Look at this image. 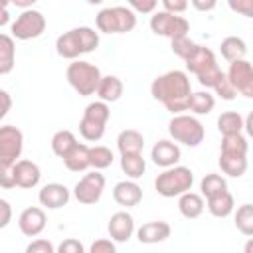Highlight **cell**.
<instances>
[{
    "label": "cell",
    "instance_id": "1f68e13d",
    "mask_svg": "<svg viewBox=\"0 0 253 253\" xmlns=\"http://www.w3.org/2000/svg\"><path fill=\"white\" fill-rule=\"evenodd\" d=\"M115 156H113V150L107 148V146H89V166L93 170H105L113 164Z\"/></svg>",
    "mask_w": 253,
    "mask_h": 253
},
{
    "label": "cell",
    "instance_id": "d6986e66",
    "mask_svg": "<svg viewBox=\"0 0 253 253\" xmlns=\"http://www.w3.org/2000/svg\"><path fill=\"white\" fill-rule=\"evenodd\" d=\"M113 200L123 208H134L142 200V188L134 180L117 182L113 188Z\"/></svg>",
    "mask_w": 253,
    "mask_h": 253
},
{
    "label": "cell",
    "instance_id": "f6af8a7d",
    "mask_svg": "<svg viewBox=\"0 0 253 253\" xmlns=\"http://www.w3.org/2000/svg\"><path fill=\"white\" fill-rule=\"evenodd\" d=\"M160 2H162L164 10L172 12V14H182L188 8V0H160Z\"/></svg>",
    "mask_w": 253,
    "mask_h": 253
},
{
    "label": "cell",
    "instance_id": "d590c367",
    "mask_svg": "<svg viewBox=\"0 0 253 253\" xmlns=\"http://www.w3.org/2000/svg\"><path fill=\"white\" fill-rule=\"evenodd\" d=\"M200 190H202L204 198H210V196H215V194L227 190V182L219 174H206L200 182Z\"/></svg>",
    "mask_w": 253,
    "mask_h": 253
},
{
    "label": "cell",
    "instance_id": "484cf974",
    "mask_svg": "<svg viewBox=\"0 0 253 253\" xmlns=\"http://www.w3.org/2000/svg\"><path fill=\"white\" fill-rule=\"evenodd\" d=\"M206 202H208V211L213 217H221V219L231 215V211L235 208V202H233V196L229 190H223L215 196H210V198H206Z\"/></svg>",
    "mask_w": 253,
    "mask_h": 253
},
{
    "label": "cell",
    "instance_id": "816d5d0a",
    "mask_svg": "<svg viewBox=\"0 0 253 253\" xmlns=\"http://www.w3.org/2000/svg\"><path fill=\"white\" fill-rule=\"evenodd\" d=\"M251 247H253V241H249V243L245 245V253H251Z\"/></svg>",
    "mask_w": 253,
    "mask_h": 253
},
{
    "label": "cell",
    "instance_id": "7dc6e473",
    "mask_svg": "<svg viewBox=\"0 0 253 253\" xmlns=\"http://www.w3.org/2000/svg\"><path fill=\"white\" fill-rule=\"evenodd\" d=\"M10 109H12V97L6 89H0V121L8 115Z\"/></svg>",
    "mask_w": 253,
    "mask_h": 253
},
{
    "label": "cell",
    "instance_id": "8992f818",
    "mask_svg": "<svg viewBox=\"0 0 253 253\" xmlns=\"http://www.w3.org/2000/svg\"><path fill=\"white\" fill-rule=\"evenodd\" d=\"M109 117H111V109L105 101H93L85 107L83 111V117L79 121V132L85 140L89 142H97L103 138L105 134V126L109 123Z\"/></svg>",
    "mask_w": 253,
    "mask_h": 253
},
{
    "label": "cell",
    "instance_id": "7c38bea8",
    "mask_svg": "<svg viewBox=\"0 0 253 253\" xmlns=\"http://www.w3.org/2000/svg\"><path fill=\"white\" fill-rule=\"evenodd\" d=\"M24 148V134L14 125L0 126V160L2 162H16L22 156Z\"/></svg>",
    "mask_w": 253,
    "mask_h": 253
},
{
    "label": "cell",
    "instance_id": "b9f144b4",
    "mask_svg": "<svg viewBox=\"0 0 253 253\" xmlns=\"http://www.w3.org/2000/svg\"><path fill=\"white\" fill-rule=\"evenodd\" d=\"M26 253H55V247L47 239H34L26 247Z\"/></svg>",
    "mask_w": 253,
    "mask_h": 253
},
{
    "label": "cell",
    "instance_id": "e0dca14e",
    "mask_svg": "<svg viewBox=\"0 0 253 253\" xmlns=\"http://www.w3.org/2000/svg\"><path fill=\"white\" fill-rule=\"evenodd\" d=\"M180 156H182L180 146L176 142H172V140H166V138L164 140H158L152 146V150H150L152 162L156 166H160V168H170V166L178 164L180 162Z\"/></svg>",
    "mask_w": 253,
    "mask_h": 253
},
{
    "label": "cell",
    "instance_id": "f907efd6",
    "mask_svg": "<svg viewBox=\"0 0 253 253\" xmlns=\"http://www.w3.org/2000/svg\"><path fill=\"white\" fill-rule=\"evenodd\" d=\"M8 22H10V12H8V8H0V28L6 26Z\"/></svg>",
    "mask_w": 253,
    "mask_h": 253
},
{
    "label": "cell",
    "instance_id": "ab89813d",
    "mask_svg": "<svg viewBox=\"0 0 253 253\" xmlns=\"http://www.w3.org/2000/svg\"><path fill=\"white\" fill-rule=\"evenodd\" d=\"M227 6L239 16L253 18V0H227Z\"/></svg>",
    "mask_w": 253,
    "mask_h": 253
},
{
    "label": "cell",
    "instance_id": "9c48e42d",
    "mask_svg": "<svg viewBox=\"0 0 253 253\" xmlns=\"http://www.w3.org/2000/svg\"><path fill=\"white\" fill-rule=\"evenodd\" d=\"M45 16L40 12V10H34V8H26L10 26V32H12V38L16 40H34V38H40L43 32H45Z\"/></svg>",
    "mask_w": 253,
    "mask_h": 253
},
{
    "label": "cell",
    "instance_id": "cb8c5ba5",
    "mask_svg": "<svg viewBox=\"0 0 253 253\" xmlns=\"http://www.w3.org/2000/svg\"><path fill=\"white\" fill-rule=\"evenodd\" d=\"M219 168L223 174L231 178H241L247 172V154H235V152H219Z\"/></svg>",
    "mask_w": 253,
    "mask_h": 253
},
{
    "label": "cell",
    "instance_id": "60d3db41",
    "mask_svg": "<svg viewBox=\"0 0 253 253\" xmlns=\"http://www.w3.org/2000/svg\"><path fill=\"white\" fill-rule=\"evenodd\" d=\"M132 12L138 14H152L158 6V0H126Z\"/></svg>",
    "mask_w": 253,
    "mask_h": 253
},
{
    "label": "cell",
    "instance_id": "f1b7e54d",
    "mask_svg": "<svg viewBox=\"0 0 253 253\" xmlns=\"http://www.w3.org/2000/svg\"><path fill=\"white\" fill-rule=\"evenodd\" d=\"M121 168L130 180H138L146 170V162L142 158V152H138V154H121Z\"/></svg>",
    "mask_w": 253,
    "mask_h": 253
},
{
    "label": "cell",
    "instance_id": "44dd1931",
    "mask_svg": "<svg viewBox=\"0 0 253 253\" xmlns=\"http://www.w3.org/2000/svg\"><path fill=\"white\" fill-rule=\"evenodd\" d=\"M123 91H125V85L117 75H101L95 93L99 95L101 101L115 103V101H119L123 97Z\"/></svg>",
    "mask_w": 253,
    "mask_h": 253
},
{
    "label": "cell",
    "instance_id": "681fc988",
    "mask_svg": "<svg viewBox=\"0 0 253 253\" xmlns=\"http://www.w3.org/2000/svg\"><path fill=\"white\" fill-rule=\"evenodd\" d=\"M36 2H38V0H10V4H14V6L22 8V10H26V8H32Z\"/></svg>",
    "mask_w": 253,
    "mask_h": 253
},
{
    "label": "cell",
    "instance_id": "7bdbcfd3",
    "mask_svg": "<svg viewBox=\"0 0 253 253\" xmlns=\"http://www.w3.org/2000/svg\"><path fill=\"white\" fill-rule=\"evenodd\" d=\"M89 251L91 253H115L117 251V245H115V241L113 239H97V241H93L91 243V247H89Z\"/></svg>",
    "mask_w": 253,
    "mask_h": 253
},
{
    "label": "cell",
    "instance_id": "8fae6325",
    "mask_svg": "<svg viewBox=\"0 0 253 253\" xmlns=\"http://www.w3.org/2000/svg\"><path fill=\"white\" fill-rule=\"evenodd\" d=\"M103 190H105V176L99 172V170H93L89 174H85L73 188V196L79 204L83 206H91V204H97L103 196Z\"/></svg>",
    "mask_w": 253,
    "mask_h": 253
},
{
    "label": "cell",
    "instance_id": "2e32d148",
    "mask_svg": "<svg viewBox=\"0 0 253 253\" xmlns=\"http://www.w3.org/2000/svg\"><path fill=\"white\" fill-rule=\"evenodd\" d=\"M69 198H71L69 188L63 186V184H59V182L45 184V186L40 190V194H38L40 204H42L43 208H47V210H59V208L67 206Z\"/></svg>",
    "mask_w": 253,
    "mask_h": 253
},
{
    "label": "cell",
    "instance_id": "5bb4252c",
    "mask_svg": "<svg viewBox=\"0 0 253 253\" xmlns=\"http://www.w3.org/2000/svg\"><path fill=\"white\" fill-rule=\"evenodd\" d=\"M45 223H47L45 211L38 206L26 208L18 217V227L26 237H38L45 229Z\"/></svg>",
    "mask_w": 253,
    "mask_h": 253
},
{
    "label": "cell",
    "instance_id": "c3c4849f",
    "mask_svg": "<svg viewBox=\"0 0 253 253\" xmlns=\"http://www.w3.org/2000/svg\"><path fill=\"white\" fill-rule=\"evenodd\" d=\"M190 2L198 12H211L217 6V0H190Z\"/></svg>",
    "mask_w": 253,
    "mask_h": 253
},
{
    "label": "cell",
    "instance_id": "ee69618b",
    "mask_svg": "<svg viewBox=\"0 0 253 253\" xmlns=\"http://www.w3.org/2000/svg\"><path fill=\"white\" fill-rule=\"evenodd\" d=\"M57 251H59V253H83L85 247H83V243H81L79 239L67 237L65 241H61V245L57 247Z\"/></svg>",
    "mask_w": 253,
    "mask_h": 253
},
{
    "label": "cell",
    "instance_id": "8d00e7d4",
    "mask_svg": "<svg viewBox=\"0 0 253 253\" xmlns=\"http://www.w3.org/2000/svg\"><path fill=\"white\" fill-rule=\"evenodd\" d=\"M170 47H172V51H174L180 59H186V57L192 53V49L196 47V42H192L188 36H180V38L170 40Z\"/></svg>",
    "mask_w": 253,
    "mask_h": 253
},
{
    "label": "cell",
    "instance_id": "d6a6232c",
    "mask_svg": "<svg viewBox=\"0 0 253 253\" xmlns=\"http://www.w3.org/2000/svg\"><path fill=\"white\" fill-rule=\"evenodd\" d=\"M247 150H249V142H247V136H243V132H235V134H223V136H221L219 152L247 154Z\"/></svg>",
    "mask_w": 253,
    "mask_h": 253
},
{
    "label": "cell",
    "instance_id": "3957f363",
    "mask_svg": "<svg viewBox=\"0 0 253 253\" xmlns=\"http://www.w3.org/2000/svg\"><path fill=\"white\" fill-rule=\"evenodd\" d=\"M184 61H186V69L190 73H194L198 77L200 85L206 87V89H211L215 85V81L219 79V75L223 73L219 69L217 61H215L213 51L210 47H206V45H198L196 43V47L192 49V53Z\"/></svg>",
    "mask_w": 253,
    "mask_h": 253
},
{
    "label": "cell",
    "instance_id": "5b68a950",
    "mask_svg": "<svg viewBox=\"0 0 253 253\" xmlns=\"http://www.w3.org/2000/svg\"><path fill=\"white\" fill-rule=\"evenodd\" d=\"M65 77H67V83L81 97H89L97 91V85H99V79H101V69L97 65H93L91 61L71 59V63L67 65Z\"/></svg>",
    "mask_w": 253,
    "mask_h": 253
},
{
    "label": "cell",
    "instance_id": "d4e9b609",
    "mask_svg": "<svg viewBox=\"0 0 253 253\" xmlns=\"http://www.w3.org/2000/svg\"><path fill=\"white\" fill-rule=\"evenodd\" d=\"M117 148L121 154H138L144 148V136L142 132L134 128H125L117 136Z\"/></svg>",
    "mask_w": 253,
    "mask_h": 253
},
{
    "label": "cell",
    "instance_id": "9a60e30c",
    "mask_svg": "<svg viewBox=\"0 0 253 253\" xmlns=\"http://www.w3.org/2000/svg\"><path fill=\"white\" fill-rule=\"evenodd\" d=\"M107 231L111 235L113 241L117 243H126L132 233H134V219L128 211L121 210V211H115L109 219V225H107Z\"/></svg>",
    "mask_w": 253,
    "mask_h": 253
},
{
    "label": "cell",
    "instance_id": "6da1fadb",
    "mask_svg": "<svg viewBox=\"0 0 253 253\" xmlns=\"http://www.w3.org/2000/svg\"><path fill=\"white\" fill-rule=\"evenodd\" d=\"M150 95L156 101H160L166 107V111H170L172 115L188 111V103L192 95V83L188 79V73L180 69H172L158 75L150 85Z\"/></svg>",
    "mask_w": 253,
    "mask_h": 253
},
{
    "label": "cell",
    "instance_id": "f35d334b",
    "mask_svg": "<svg viewBox=\"0 0 253 253\" xmlns=\"http://www.w3.org/2000/svg\"><path fill=\"white\" fill-rule=\"evenodd\" d=\"M16 164V162H14ZM14 164L12 162H2L0 160V188L12 190L16 186V176H14Z\"/></svg>",
    "mask_w": 253,
    "mask_h": 253
},
{
    "label": "cell",
    "instance_id": "30bf717a",
    "mask_svg": "<svg viewBox=\"0 0 253 253\" xmlns=\"http://www.w3.org/2000/svg\"><path fill=\"white\" fill-rule=\"evenodd\" d=\"M150 30L156 36L174 40V38H180V36H188L190 22L184 16H180V14H172V12L162 10V12H154L152 14V18H150Z\"/></svg>",
    "mask_w": 253,
    "mask_h": 253
},
{
    "label": "cell",
    "instance_id": "db71d44e",
    "mask_svg": "<svg viewBox=\"0 0 253 253\" xmlns=\"http://www.w3.org/2000/svg\"><path fill=\"white\" fill-rule=\"evenodd\" d=\"M87 2H89V4H93V6H97V4H101L103 0H87Z\"/></svg>",
    "mask_w": 253,
    "mask_h": 253
},
{
    "label": "cell",
    "instance_id": "4fadbf2b",
    "mask_svg": "<svg viewBox=\"0 0 253 253\" xmlns=\"http://www.w3.org/2000/svg\"><path fill=\"white\" fill-rule=\"evenodd\" d=\"M225 75L239 95H243L247 99L253 97V67L245 57L229 61V69Z\"/></svg>",
    "mask_w": 253,
    "mask_h": 253
},
{
    "label": "cell",
    "instance_id": "ffe728a7",
    "mask_svg": "<svg viewBox=\"0 0 253 253\" xmlns=\"http://www.w3.org/2000/svg\"><path fill=\"white\" fill-rule=\"evenodd\" d=\"M172 233V227L170 223L166 221H148V223H142L138 229H136V237L140 243H146V245H152V243H160V241H166Z\"/></svg>",
    "mask_w": 253,
    "mask_h": 253
},
{
    "label": "cell",
    "instance_id": "ac0fdd59",
    "mask_svg": "<svg viewBox=\"0 0 253 253\" xmlns=\"http://www.w3.org/2000/svg\"><path fill=\"white\" fill-rule=\"evenodd\" d=\"M14 176H16V186L30 190L36 188L42 180V170L34 160H16L14 164Z\"/></svg>",
    "mask_w": 253,
    "mask_h": 253
},
{
    "label": "cell",
    "instance_id": "83f0119b",
    "mask_svg": "<svg viewBox=\"0 0 253 253\" xmlns=\"http://www.w3.org/2000/svg\"><path fill=\"white\" fill-rule=\"evenodd\" d=\"M219 51H221V57L225 61H235V59H243L247 55V43L237 38V36H227L221 40L219 43Z\"/></svg>",
    "mask_w": 253,
    "mask_h": 253
},
{
    "label": "cell",
    "instance_id": "f5cc1de1",
    "mask_svg": "<svg viewBox=\"0 0 253 253\" xmlns=\"http://www.w3.org/2000/svg\"><path fill=\"white\" fill-rule=\"evenodd\" d=\"M8 4H10V0H0V8H8Z\"/></svg>",
    "mask_w": 253,
    "mask_h": 253
},
{
    "label": "cell",
    "instance_id": "f546056e",
    "mask_svg": "<svg viewBox=\"0 0 253 253\" xmlns=\"http://www.w3.org/2000/svg\"><path fill=\"white\" fill-rule=\"evenodd\" d=\"M215 107V99L211 93L208 91H198L190 95V103H188V111H192L194 115H210Z\"/></svg>",
    "mask_w": 253,
    "mask_h": 253
},
{
    "label": "cell",
    "instance_id": "7402d4cb",
    "mask_svg": "<svg viewBox=\"0 0 253 253\" xmlns=\"http://www.w3.org/2000/svg\"><path fill=\"white\" fill-rule=\"evenodd\" d=\"M63 164L71 172H83L89 168V146L83 142H75L67 154H63Z\"/></svg>",
    "mask_w": 253,
    "mask_h": 253
},
{
    "label": "cell",
    "instance_id": "bcb514c9",
    "mask_svg": "<svg viewBox=\"0 0 253 253\" xmlns=\"http://www.w3.org/2000/svg\"><path fill=\"white\" fill-rule=\"evenodd\" d=\"M12 221V206L0 198V229H4Z\"/></svg>",
    "mask_w": 253,
    "mask_h": 253
},
{
    "label": "cell",
    "instance_id": "836d02e7",
    "mask_svg": "<svg viewBox=\"0 0 253 253\" xmlns=\"http://www.w3.org/2000/svg\"><path fill=\"white\" fill-rule=\"evenodd\" d=\"M235 227L245 237L253 235V206L251 204H243V206L237 208V211H235Z\"/></svg>",
    "mask_w": 253,
    "mask_h": 253
},
{
    "label": "cell",
    "instance_id": "ba28073f",
    "mask_svg": "<svg viewBox=\"0 0 253 253\" xmlns=\"http://www.w3.org/2000/svg\"><path fill=\"white\" fill-rule=\"evenodd\" d=\"M97 30L103 34H126L136 28V14L125 6L103 8L95 18Z\"/></svg>",
    "mask_w": 253,
    "mask_h": 253
},
{
    "label": "cell",
    "instance_id": "7a4b0ae2",
    "mask_svg": "<svg viewBox=\"0 0 253 253\" xmlns=\"http://www.w3.org/2000/svg\"><path fill=\"white\" fill-rule=\"evenodd\" d=\"M99 45V32L89 26L73 28L55 40V51L63 59H77L83 53H91Z\"/></svg>",
    "mask_w": 253,
    "mask_h": 253
},
{
    "label": "cell",
    "instance_id": "74e56055",
    "mask_svg": "<svg viewBox=\"0 0 253 253\" xmlns=\"http://www.w3.org/2000/svg\"><path fill=\"white\" fill-rule=\"evenodd\" d=\"M211 89H213V91H215V95H219L223 101H233V99H235V95H237L235 87L231 85V81L227 79V75H225V73H221V75H219V79L215 81V85H213Z\"/></svg>",
    "mask_w": 253,
    "mask_h": 253
},
{
    "label": "cell",
    "instance_id": "277c9868",
    "mask_svg": "<svg viewBox=\"0 0 253 253\" xmlns=\"http://www.w3.org/2000/svg\"><path fill=\"white\" fill-rule=\"evenodd\" d=\"M194 184V172L188 166H170L164 168L162 174L156 176L154 188L162 198H178L180 194L192 190Z\"/></svg>",
    "mask_w": 253,
    "mask_h": 253
},
{
    "label": "cell",
    "instance_id": "52a82bcc",
    "mask_svg": "<svg viewBox=\"0 0 253 253\" xmlns=\"http://www.w3.org/2000/svg\"><path fill=\"white\" fill-rule=\"evenodd\" d=\"M168 134L172 136L174 142H180V144H186L190 148H196V146H200L204 142L206 128L196 117L178 113L168 123Z\"/></svg>",
    "mask_w": 253,
    "mask_h": 253
},
{
    "label": "cell",
    "instance_id": "603a6c76",
    "mask_svg": "<svg viewBox=\"0 0 253 253\" xmlns=\"http://www.w3.org/2000/svg\"><path fill=\"white\" fill-rule=\"evenodd\" d=\"M204 208H206V202H204V196L196 194V192H184L178 196V210L180 213L186 217V219H196L204 213Z\"/></svg>",
    "mask_w": 253,
    "mask_h": 253
},
{
    "label": "cell",
    "instance_id": "4dcf8cb0",
    "mask_svg": "<svg viewBox=\"0 0 253 253\" xmlns=\"http://www.w3.org/2000/svg\"><path fill=\"white\" fill-rule=\"evenodd\" d=\"M243 117L237 111H225L217 117V130L223 134H235L243 130Z\"/></svg>",
    "mask_w": 253,
    "mask_h": 253
},
{
    "label": "cell",
    "instance_id": "4316f807",
    "mask_svg": "<svg viewBox=\"0 0 253 253\" xmlns=\"http://www.w3.org/2000/svg\"><path fill=\"white\" fill-rule=\"evenodd\" d=\"M16 65V43L8 34H0V75L12 73Z\"/></svg>",
    "mask_w": 253,
    "mask_h": 253
},
{
    "label": "cell",
    "instance_id": "e575fe53",
    "mask_svg": "<svg viewBox=\"0 0 253 253\" xmlns=\"http://www.w3.org/2000/svg\"><path fill=\"white\" fill-rule=\"evenodd\" d=\"M77 142V138H75V134L71 132V130H57L53 136H51V150H53V154L55 156H59V158H63V154H67V150L73 146Z\"/></svg>",
    "mask_w": 253,
    "mask_h": 253
}]
</instances>
